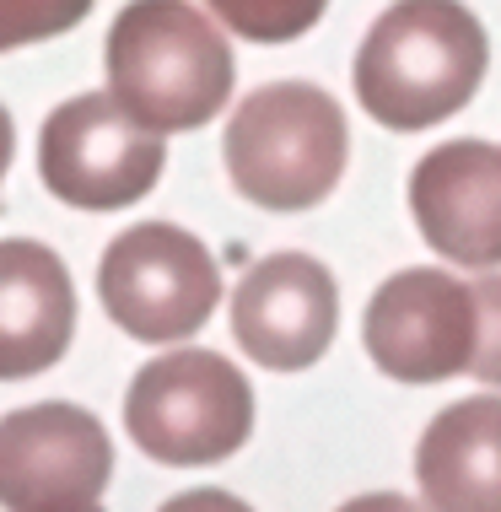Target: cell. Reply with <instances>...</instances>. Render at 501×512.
<instances>
[{"label": "cell", "instance_id": "6da1fadb", "mask_svg": "<svg viewBox=\"0 0 501 512\" xmlns=\"http://www.w3.org/2000/svg\"><path fill=\"white\" fill-rule=\"evenodd\" d=\"M491 44L464 0H394L356 49V98L410 135L453 119L480 92Z\"/></svg>", "mask_w": 501, "mask_h": 512}, {"label": "cell", "instance_id": "7a4b0ae2", "mask_svg": "<svg viewBox=\"0 0 501 512\" xmlns=\"http://www.w3.org/2000/svg\"><path fill=\"white\" fill-rule=\"evenodd\" d=\"M108 92L157 135L200 130L232 98V49L189 0H130L108 27Z\"/></svg>", "mask_w": 501, "mask_h": 512}, {"label": "cell", "instance_id": "3957f363", "mask_svg": "<svg viewBox=\"0 0 501 512\" xmlns=\"http://www.w3.org/2000/svg\"><path fill=\"white\" fill-rule=\"evenodd\" d=\"M227 173L259 211H313L351 162V124L324 87L275 81L238 103L227 124Z\"/></svg>", "mask_w": 501, "mask_h": 512}, {"label": "cell", "instance_id": "277c9868", "mask_svg": "<svg viewBox=\"0 0 501 512\" xmlns=\"http://www.w3.org/2000/svg\"><path fill=\"white\" fill-rule=\"evenodd\" d=\"M124 432L157 464L200 469L232 459L254 432V389L216 351H167L135 372Z\"/></svg>", "mask_w": 501, "mask_h": 512}, {"label": "cell", "instance_id": "5b68a950", "mask_svg": "<svg viewBox=\"0 0 501 512\" xmlns=\"http://www.w3.org/2000/svg\"><path fill=\"white\" fill-rule=\"evenodd\" d=\"M97 297L130 340L178 345L211 324L221 270L194 232L173 221H141L108 243L97 265Z\"/></svg>", "mask_w": 501, "mask_h": 512}, {"label": "cell", "instance_id": "8992f818", "mask_svg": "<svg viewBox=\"0 0 501 512\" xmlns=\"http://www.w3.org/2000/svg\"><path fill=\"white\" fill-rule=\"evenodd\" d=\"M162 135L146 130L114 92H81L44 119L38 173L54 200L76 211H124L162 178Z\"/></svg>", "mask_w": 501, "mask_h": 512}, {"label": "cell", "instance_id": "52a82bcc", "mask_svg": "<svg viewBox=\"0 0 501 512\" xmlns=\"http://www.w3.org/2000/svg\"><path fill=\"white\" fill-rule=\"evenodd\" d=\"M114 448L81 405H27L0 421V502L6 512H87L97 507Z\"/></svg>", "mask_w": 501, "mask_h": 512}, {"label": "cell", "instance_id": "ba28073f", "mask_svg": "<svg viewBox=\"0 0 501 512\" xmlns=\"http://www.w3.org/2000/svg\"><path fill=\"white\" fill-rule=\"evenodd\" d=\"M361 335L394 383H448L475 362V292L448 270H399L372 292Z\"/></svg>", "mask_w": 501, "mask_h": 512}, {"label": "cell", "instance_id": "9c48e42d", "mask_svg": "<svg viewBox=\"0 0 501 512\" xmlns=\"http://www.w3.org/2000/svg\"><path fill=\"white\" fill-rule=\"evenodd\" d=\"M340 292L334 275L308 254H270L238 281L232 335L259 367L302 372L334 345Z\"/></svg>", "mask_w": 501, "mask_h": 512}, {"label": "cell", "instance_id": "30bf717a", "mask_svg": "<svg viewBox=\"0 0 501 512\" xmlns=\"http://www.w3.org/2000/svg\"><path fill=\"white\" fill-rule=\"evenodd\" d=\"M410 211L431 254L464 270L501 265V146L442 141L410 173Z\"/></svg>", "mask_w": 501, "mask_h": 512}, {"label": "cell", "instance_id": "8fae6325", "mask_svg": "<svg viewBox=\"0 0 501 512\" xmlns=\"http://www.w3.org/2000/svg\"><path fill=\"white\" fill-rule=\"evenodd\" d=\"M76 329V292L60 254L33 238L0 243V378L17 383L54 367Z\"/></svg>", "mask_w": 501, "mask_h": 512}, {"label": "cell", "instance_id": "7c38bea8", "mask_svg": "<svg viewBox=\"0 0 501 512\" xmlns=\"http://www.w3.org/2000/svg\"><path fill=\"white\" fill-rule=\"evenodd\" d=\"M415 480L431 512H501V394L442 410L421 432Z\"/></svg>", "mask_w": 501, "mask_h": 512}, {"label": "cell", "instance_id": "4fadbf2b", "mask_svg": "<svg viewBox=\"0 0 501 512\" xmlns=\"http://www.w3.org/2000/svg\"><path fill=\"white\" fill-rule=\"evenodd\" d=\"M205 6L248 44H291L318 27L329 0H205Z\"/></svg>", "mask_w": 501, "mask_h": 512}, {"label": "cell", "instance_id": "5bb4252c", "mask_svg": "<svg viewBox=\"0 0 501 512\" xmlns=\"http://www.w3.org/2000/svg\"><path fill=\"white\" fill-rule=\"evenodd\" d=\"M92 11V0H0V49L60 38Z\"/></svg>", "mask_w": 501, "mask_h": 512}, {"label": "cell", "instance_id": "9a60e30c", "mask_svg": "<svg viewBox=\"0 0 501 512\" xmlns=\"http://www.w3.org/2000/svg\"><path fill=\"white\" fill-rule=\"evenodd\" d=\"M475 313H480V335H475V362H469V372L480 383H491V389H501V275L475 286Z\"/></svg>", "mask_w": 501, "mask_h": 512}, {"label": "cell", "instance_id": "2e32d148", "mask_svg": "<svg viewBox=\"0 0 501 512\" xmlns=\"http://www.w3.org/2000/svg\"><path fill=\"white\" fill-rule=\"evenodd\" d=\"M162 512H254L248 502H238V496L232 491H184V496H173V502H167Z\"/></svg>", "mask_w": 501, "mask_h": 512}, {"label": "cell", "instance_id": "e0dca14e", "mask_svg": "<svg viewBox=\"0 0 501 512\" xmlns=\"http://www.w3.org/2000/svg\"><path fill=\"white\" fill-rule=\"evenodd\" d=\"M340 512H431V507H415L410 496H394V491H367L356 502H345Z\"/></svg>", "mask_w": 501, "mask_h": 512}, {"label": "cell", "instance_id": "ac0fdd59", "mask_svg": "<svg viewBox=\"0 0 501 512\" xmlns=\"http://www.w3.org/2000/svg\"><path fill=\"white\" fill-rule=\"evenodd\" d=\"M87 512H103V507H87Z\"/></svg>", "mask_w": 501, "mask_h": 512}]
</instances>
